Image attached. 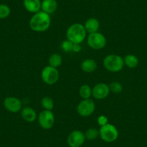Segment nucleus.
<instances>
[{
	"instance_id": "f257e3e1",
	"label": "nucleus",
	"mask_w": 147,
	"mask_h": 147,
	"mask_svg": "<svg viewBox=\"0 0 147 147\" xmlns=\"http://www.w3.org/2000/svg\"><path fill=\"white\" fill-rule=\"evenodd\" d=\"M51 19L49 14L39 11L33 14L29 22L30 28L34 32H43L48 30L51 27Z\"/></svg>"
},
{
	"instance_id": "f03ea898",
	"label": "nucleus",
	"mask_w": 147,
	"mask_h": 147,
	"mask_svg": "<svg viewBox=\"0 0 147 147\" xmlns=\"http://www.w3.org/2000/svg\"><path fill=\"white\" fill-rule=\"evenodd\" d=\"M87 31L84 25L81 23H74L66 30V38L73 43L81 44L87 37Z\"/></svg>"
},
{
	"instance_id": "7ed1b4c3",
	"label": "nucleus",
	"mask_w": 147,
	"mask_h": 147,
	"mask_svg": "<svg viewBox=\"0 0 147 147\" xmlns=\"http://www.w3.org/2000/svg\"><path fill=\"white\" fill-rule=\"evenodd\" d=\"M105 69L110 72H119L123 69V58L117 54H109L105 57L103 60Z\"/></svg>"
},
{
	"instance_id": "20e7f679",
	"label": "nucleus",
	"mask_w": 147,
	"mask_h": 147,
	"mask_svg": "<svg viewBox=\"0 0 147 147\" xmlns=\"http://www.w3.org/2000/svg\"><path fill=\"white\" fill-rule=\"evenodd\" d=\"M100 137L103 141L113 143L116 141L119 136V132L116 127L111 123H107L100 127L99 129Z\"/></svg>"
},
{
	"instance_id": "39448f33",
	"label": "nucleus",
	"mask_w": 147,
	"mask_h": 147,
	"mask_svg": "<svg viewBox=\"0 0 147 147\" xmlns=\"http://www.w3.org/2000/svg\"><path fill=\"white\" fill-rule=\"evenodd\" d=\"M87 45L94 50H101L105 47L107 44V39L102 33L97 32L90 33L87 38Z\"/></svg>"
},
{
	"instance_id": "423d86ee",
	"label": "nucleus",
	"mask_w": 147,
	"mask_h": 147,
	"mask_svg": "<svg viewBox=\"0 0 147 147\" xmlns=\"http://www.w3.org/2000/svg\"><path fill=\"white\" fill-rule=\"evenodd\" d=\"M41 80L48 85L56 84L59 79V71L56 68L48 66H45L41 71Z\"/></svg>"
},
{
	"instance_id": "0eeeda50",
	"label": "nucleus",
	"mask_w": 147,
	"mask_h": 147,
	"mask_svg": "<svg viewBox=\"0 0 147 147\" xmlns=\"http://www.w3.org/2000/svg\"><path fill=\"white\" fill-rule=\"evenodd\" d=\"M39 125L44 130H49L53 128L55 123V116L52 110H43L38 116Z\"/></svg>"
},
{
	"instance_id": "6e6552de",
	"label": "nucleus",
	"mask_w": 147,
	"mask_h": 147,
	"mask_svg": "<svg viewBox=\"0 0 147 147\" xmlns=\"http://www.w3.org/2000/svg\"><path fill=\"white\" fill-rule=\"evenodd\" d=\"M96 105L92 99L82 100L77 107V113L82 117H89L95 111Z\"/></svg>"
},
{
	"instance_id": "1a4fd4ad",
	"label": "nucleus",
	"mask_w": 147,
	"mask_h": 147,
	"mask_svg": "<svg viewBox=\"0 0 147 147\" xmlns=\"http://www.w3.org/2000/svg\"><path fill=\"white\" fill-rule=\"evenodd\" d=\"M85 136L80 130H74L69 134L67 144L70 147H81L85 142Z\"/></svg>"
},
{
	"instance_id": "9d476101",
	"label": "nucleus",
	"mask_w": 147,
	"mask_h": 147,
	"mask_svg": "<svg viewBox=\"0 0 147 147\" xmlns=\"http://www.w3.org/2000/svg\"><path fill=\"white\" fill-rule=\"evenodd\" d=\"M3 105L5 108L8 112L12 113H17L20 112L22 108V101L19 98L13 96L7 97L4 100Z\"/></svg>"
},
{
	"instance_id": "9b49d317",
	"label": "nucleus",
	"mask_w": 147,
	"mask_h": 147,
	"mask_svg": "<svg viewBox=\"0 0 147 147\" xmlns=\"http://www.w3.org/2000/svg\"><path fill=\"white\" fill-rule=\"evenodd\" d=\"M110 92L108 84L98 83L92 88V97L96 100H104L108 97Z\"/></svg>"
},
{
	"instance_id": "f8f14e48",
	"label": "nucleus",
	"mask_w": 147,
	"mask_h": 147,
	"mask_svg": "<svg viewBox=\"0 0 147 147\" xmlns=\"http://www.w3.org/2000/svg\"><path fill=\"white\" fill-rule=\"evenodd\" d=\"M21 117L22 119L28 123H32L38 118L37 113L32 107L26 106L22 107L20 111Z\"/></svg>"
},
{
	"instance_id": "ddd939ff",
	"label": "nucleus",
	"mask_w": 147,
	"mask_h": 147,
	"mask_svg": "<svg viewBox=\"0 0 147 147\" xmlns=\"http://www.w3.org/2000/svg\"><path fill=\"white\" fill-rule=\"evenodd\" d=\"M23 6L30 13L35 14L41 10L40 0H23Z\"/></svg>"
},
{
	"instance_id": "4468645a",
	"label": "nucleus",
	"mask_w": 147,
	"mask_h": 147,
	"mask_svg": "<svg viewBox=\"0 0 147 147\" xmlns=\"http://www.w3.org/2000/svg\"><path fill=\"white\" fill-rule=\"evenodd\" d=\"M58 8L56 0H43L41 1V11L51 15L54 13Z\"/></svg>"
},
{
	"instance_id": "2eb2a0df",
	"label": "nucleus",
	"mask_w": 147,
	"mask_h": 147,
	"mask_svg": "<svg viewBox=\"0 0 147 147\" xmlns=\"http://www.w3.org/2000/svg\"><path fill=\"white\" fill-rule=\"evenodd\" d=\"M84 26L87 33L90 34L98 32L100 25L98 20L94 18H91L86 21Z\"/></svg>"
},
{
	"instance_id": "dca6fc26",
	"label": "nucleus",
	"mask_w": 147,
	"mask_h": 147,
	"mask_svg": "<svg viewBox=\"0 0 147 147\" xmlns=\"http://www.w3.org/2000/svg\"><path fill=\"white\" fill-rule=\"evenodd\" d=\"M97 62L92 59H84L81 63V69L85 73H92L97 69Z\"/></svg>"
},
{
	"instance_id": "f3484780",
	"label": "nucleus",
	"mask_w": 147,
	"mask_h": 147,
	"mask_svg": "<svg viewBox=\"0 0 147 147\" xmlns=\"http://www.w3.org/2000/svg\"><path fill=\"white\" fill-rule=\"evenodd\" d=\"M124 65L129 69H135L138 66L139 60L138 57L134 54H127L123 58Z\"/></svg>"
},
{
	"instance_id": "a211bd4d",
	"label": "nucleus",
	"mask_w": 147,
	"mask_h": 147,
	"mask_svg": "<svg viewBox=\"0 0 147 147\" xmlns=\"http://www.w3.org/2000/svg\"><path fill=\"white\" fill-rule=\"evenodd\" d=\"M79 94L82 100L90 99V97L92 96V88H91V87L88 84H83L80 87Z\"/></svg>"
},
{
	"instance_id": "6ab92c4d",
	"label": "nucleus",
	"mask_w": 147,
	"mask_h": 147,
	"mask_svg": "<svg viewBox=\"0 0 147 147\" xmlns=\"http://www.w3.org/2000/svg\"><path fill=\"white\" fill-rule=\"evenodd\" d=\"M62 56L59 53H53L49 59V65L57 69L62 64Z\"/></svg>"
},
{
	"instance_id": "aec40b11",
	"label": "nucleus",
	"mask_w": 147,
	"mask_h": 147,
	"mask_svg": "<svg viewBox=\"0 0 147 147\" xmlns=\"http://www.w3.org/2000/svg\"><path fill=\"white\" fill-rule=\"evenodd\" d=\"M85 138L89 141H94L96 138L100 137V132L99 130L95 128H90L84 133Z\"/></svg>"
},
{
	"instance_id": "412c9836",
	"label": "nucleus",
	"mask_w": 147,
	"mask_h": 147,
	"mask_svg": "<svg viewBox=\"0 0 147 147\" xmlns=\"http://www.w3.org/2000/svg\"><path fill=\"white\" fill-rule=\"evenodd\" d=\"M41 105L44 110H53V107H54V102L51 97L49 96H46L42 98Z\"/></svg>"
},
{
	"instance_id": "4be33fe9",
	"label": "nucleus",
	"mask_w": 147,
	"mask_h": 147,
	"mask_svg": "<svg viewBox=\"0 0 147 147\" xmlns=\"http://www.w3.org/2000/svg\"><path fill=\"white\" fill-rule=\"evenodd\" d=\"M11 9L8 5L0 4V20L6 19L10 15Z\"/></svg>"
},
{
	"instance_id": "5701e85b",
	"label": "nucleus",
	"mask_w": 147,
	"mask_h": 147,
	"mask_svg": "<svg viewBox=\"0 0 147 147\" xmlns=\"http://www.w3.org/2000/svg\"><path fill=\"white\" fill-rule=\"evenodd\" d=\"M110 92L115 93V94H119L123 92V85L121 83L118 82H113L109 84Z\"/></svg>"
},
{
	"instance_id": "b1692460",
	"label": "nucleus",
	"mask_w": 147,
	"mask_h": 147,
	"mask_svg": "<svg viewBox=\"0 0 147 147\" xmlns=\"http://www.w3.org/2000/svg\"><path fill=\"white\" fill-rule=\"evenodd\" d=\"M74 43L69 40L66 39V40H63L61 44V47L62 50L66 53H69V52L72 51V49H73Z\"/></svg>"
},
{
	"instance_id": "393cba45",
	"label": "nucleus",
	"mask_w": 147,
	"mask_h": 147,
	"mask_svg": "<svg viewBox=\"0 0 147 147\" xmlns=\"http://www.w3.org/2000/svg\"><path fill=\"white\" fill-rule=\"evenodd\" d=\"M97 123L100 125V127L103 126V125H106V124L108 123V118H107V116L104 115H101L97 118Z\"/></svg>"
},
{
	"instance_id": "a878e982",
	"label": "nucleus",
	"mask_w": 147,
	"mask_h": 147,
	"mask_svg": "<svg viewBox=\"0 0 147 147\" xmlns=\"http://www.w3.org/2000/svg\"><path fill=\"white\" fill-rule=\"evenodd\" d=\"M82 51V46L81 44H77V43H74L73 49H72V51L74 53H79Z\"/></svg>"
},
{
	"instance_id": "bb28decb",
	"label": "nucleus",
	"mask_w": 147,
	"mask_h": 147,
	"mask_svg": "<svg viewBox=\"0 0 147 147\" xmlns=\"http://www.w3.org/2000/svg\"><path fill=\"white\" fill-rule=\"evenodd\" d=\"M84 1H89V0H84Z\"/></svg>"
}]
</instances>
